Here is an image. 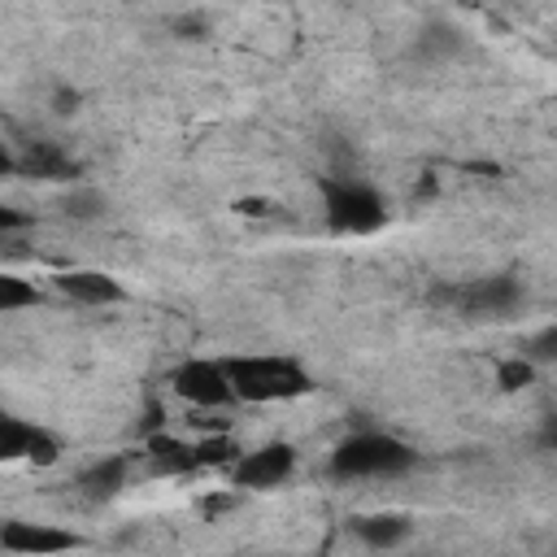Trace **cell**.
I'll list each match as a JSON object with an SVG mask.
<instances>
[{
    "label": "cell",
    "mask_w": 557,
    "mask_h": 557,
    "mask_svg": "<svg viewBox=\"0 0 557 557\" xmlns=\"http://www.w3.org/2000/svg\"><path fill=\"white\" fill-rule=\"evenodd\" d=\"M144 461L157 474H191L196 470V444L191 440H178L170 431H152L144 440Z\"/></svg>",
    "instance_id": "12"
},
{
    "label": "cell",
    "mask_w": 557,
    "mask_h": 557,
    "mask_svg": "<svg viewBox=\"0 0 557 557\" xmlns=\"http://www.w3.org/2000/svg\"><path fill=\"white\" fill-rule=\"evenodd\" d=\"M352 535L370 548H396L413 535V518L409 513H396V509H379V513H357L352 522Z\"/></svg>",
    "instance_id": "11"
},
{
    "label": "cell",
    "mask_w": 557,
    "mask_h": 557,
    "mask_svg": "<svg viewBox=\"0 0 557 557\" xmlns=\"http://www.w3.org/2000/svg\"><path fill=\"white\" fill-rule=\"evenodd\" d=\"M0 461L57 466L61 461V440L39 422H26V418L0 409Z\"/></svg>",
    "instance_id": "8"
},
{
    "label": "cell",
    "mask_w": 557,
    "mask_h": 557,
    "mask_svg": "<svg viewBox=\"0 0 557 557\" xmlns=\"http://www.w3.org/2000/svg\"><path fill=\"white\" fill-rule=\"evenodd\" d=\"M0 548L13 557H57L70 548H83L78 531L52 527V522H30V518H4L0 522Z\"/></svg>",
    "instance_id": "7"
},
{
    "label": "cell",
    "mask_w": 557,
    "mask_h": 557,
    "mask_svg": "<svg viewBox=\"0 0 557 557\" xmlns=\"http://www.w3.org/2000/svg\"><path fill=\"white\" fill-rule=\"evenodd\" d=\"M13 161H17V174L44 178V183H65L78 174V161L61 144H48V139H35L26 152H13Z\"/></svg>",
    "instance_id": "10"
},
{
    "label": "cell",
    "mask_w": 557,
    "mask_h": 557,
    "mask_svg": "<svg viewBox=\"0 0 557 557\" xmlns=\"http://www.w3.org/2000/svg\"><path fill=\"white\" fill-rule=\"evenodd\" d=\"M522 300H527V292L513 274H487V278L431 287V305H440L448 313H461V318H509Z\"/></svg>",
    "instance_id": "4"
},
{
    "label": "cell",
    "mask_w": 557,
    "mask_h": 557,
    "mask_svg": "<svg viewBox=\"0 0 557 557\" xmlns=\"http://www.w3.org/2000/svg\"><path fill=\"white\" fill-rule=\"evenodd\" d=\"M126 474H131V461H126V457H104V461H91V466L78 474V487H83V496H91V500H109V496L126 483Z\"/></svg>",
    "instance_id": "13"
},
{
    "label": "cell",
    "mask_w": 557,
    "mask_h": 557,
    "mask_svg": "<svg viewBox=\"0 0 557 557\" xmlns=\"http://www.w3.org/2000/svg\"><path fill=\"white\" fill-rule=\"evenodd\" d=\"M52 287L65 296V300H74V305H122V300H131V292L122 287V278H113L109 270H61V274H52Z\"/></svg>",
    "instance_id": "9"
},
{
    "label": "cell",
    "mask_w": 557,
    "mask_h": 557,
    "mask_svg": "<svg viewBox=\"0 0 557 557\" xmlns=\"http://www.w3.org/2000/svg\"><path fill=\"white\" fill-rule=\"evenodd\" d=\"M296 474V448L287 440H265L231 461V487L239 492H274Z\"/></svg>",
    "instance_id": "5"
},
{
    "label": "cell",
    "mask_w": 557,
    "mask_h": 557,
    "mask_svg": "<svg viewBox=\"0 0 557 557\" xmlns=\"http://www.w3.org/2000/svg\"><path fill=\"white\" fill-rule=\"evenodd\" d=\"M74 109H78V91H65L61 87L57 91V113H74Z\"/></svg>",
    "instance_id": "19"
},
{
    "label": "cell",
    "mask_w": 557,
    "mask_h": 557,
    "mask_svg": "<svg viewBox=\"0 0 557 557\" xmlns=\"http://www.w3.org/2000/svg\"><path fill=\"white\" fill-rule=\"evenodd\" d=\"M104 209V200L96 196V191H74V196H65V213H74V218H96Z\"/></svg>",
    "instance_id": "17"
},
{
    "label": "cell",
    "mask_w": 557,
    "mask_h": 557,
    "mask_svg": "<svg viewBox=\"0 0 557 557\" xmlns=\"http://www.w3.org/2000/svg\"><path fill=\"white\" fill-rule=\"evenodd\" d=\"M39 300H44V292H39L30 278L0 270V313H17V309H30V305H39Z\"/></svg>",
    "instance_id": "14"
},
{
    "label": "cell",
    "mask_w": 557,
    "mask_h": 557,
    "mask_svg": "<svg viewBox=\"0 0 557 557\" xmlns=\"http://www.w3.org/2000/svg\"><path fill=\"white\" fill-rule=\"evenodd\" d=\"M222 370L231 379L235 400H244V405H283V400H300L318 387L313 370L300 357H287V352L222 357Z\"/></svg>",
    "instance_id": "1"
},
{
    "label": "cell",
    "mask_w": 557,
    "mask_h": 557,
    "mask_svg": "<svg viewBox=\"0 0 557 557\" xmlns=\"http://www.w3.org/2000/svg\"><path fill=\"white\" fill-rule=\"evenodd\" d=\"M30 222V213H22V209H13V205H0V235L4 231H22Z\"/></svg>",
    "instance_id": "18"
},
{
    "label": "cell",
    "mask_w": 557,
    "mask_h": 557,
    "mask_svg": "<svg viewBox=\"0 0 557 557\" xmlns=\"http://www.w3.org/2000/svg\"><path fill=\"white\" fill-rule=\"evenodd\" d=\"M418 466V453L392 435V431H374V426H361L352 435H344L331 453V474L335 479H392V474H405Z\"/></svg>",
    "instance_id": "2"
},
{
    "label": "cell",
    "mask_w": 557,
    "mask_h": 557,
    "mask_svg": "<svg viewBox=\"0 0 557 557\" xmlns=\"http://www.w3.org/2000/svg\"><path fill=\"white\" fill-rule=\"evenodd\" d=\"M170 387L191 409H226V405H235L231 379H226V370H222L218 357H183L170 370Z\"/></svg>",
    "instance_id": "6"
},
{
    "label": "cell",
    "mask_w": 557,
    "mask_h": 557,
    "mask_svg": "<svg viewBox=\"0 0 557 557\" xmlns=\"http://www.w3.org/2000/svg\"><path fill=\"white\" fill-rule=\"evenodd\" d=\"M244 448L231 440V435H209V440H196V470H213V466H231Z\"/></svg>",
    "instance_id": "15"
},
{
    "label": "cell",
    "mask_w": 557,
    "mask_h": 557,
    "mask_svg": "<svg viewBox=\"0 0 557 557\" xmlns=\"http://www.w3.org/2000/svg\"><path fill=\"white\" fill-rule=\"evenodd\" d=\"M322 218L335 235H374L387 226V200L374 183L352 174H322L318 178Z\"/></svg>",
    "instance_id": "3"
},
{
    "label": "cell",
    "mask_w": 557,
    "mask_h": 557,
    "mask_svg": "<svg viewBox=\"0 0 557 557\" xmlns=\"http://www.w3.org/2000/svg\"><path fill=\"white\" fill-rule=\"evenodd\" d=\"M9 174H17V161H13V152L0 144V178H9Z\"/></svg>",
    "instance_id": "20"
},
{
    "label": "cell",
    "mask_w": 557,
    "mask_h": 557,
    "mask_svg": "<svg viewBox=\"0 0 557 557\" xmlns=\"http://www.w3.org/2000/svg\"><path fill=\"white\" fill-rule=\"evenodd\" d=\"M496 379H500L505 392H518V387H527L535 379V361L531 357H509V361L496 366Z\"/></svg>",
    "instance_id": "16"
}]
</instances>
